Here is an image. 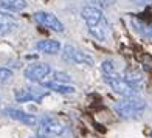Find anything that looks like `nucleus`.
<instances>
[{"label": "nucleus", "instance_id": "dca6fc26", "mask_svg": "<svg viewBox=\"0 0 152 138\" xmlns=\"http://www.w3.org/2000/svg\"><path fill=\"white\" fill-rule=\"evenodd\" d=\"M101 70H102V74H112V73H116V65L113 61H104L101 65Z\"/></svg>", "mask_w": 152, "mask_h": 138}, {"label": "nucleus", "instance_id": "f03ea898", "mask_svg": "<svg viewBox=\"0 0 152 138\" xmlns=\"http://www.w3.org/2000/svg\"><path fill=\"white\" fill-rule=\"evenodd\" d=\"M113 109L124 120H137V118H140L141 113L144 112V109H146V101L138 98L137 95L127 96V98L116 102Z\"/></svg>", "mask_w": 152, "mask_h": 138}, {"label": "nucleus", "instance_id": "423d86ee", "mask_svg": "<svg viewBox=\"0 0 152 138\" xmlns=\"http://www.w3.org/2000/svg\"><path fill=\"white\" fill-rule=\"evenodd\" d=\"M53 70L51 67L48 64H33L30 67L25 68L23 72V76L28 79V81H33V82H42L48 78V74H50Z\"/></svg>", "mask_w": 152, "mask_h": 138}, {"label": "nucleus", "instance_id": "aec40b11", "mask_svg": "<svg viewBox=\"0 0 152 138\" xmlns=\"http://www.w3.org/2000/svg\"><path fill=\"white\" fill-rule=\"evenodd\" d=\"M31 138H47V137H40V135H37V137H31Z\"/></svg>", "mask_w": 152, "mask_h": 138}, {"label": "nucleus", "instance_id": "6ab92c4d", "mask_svg": "<svg viewBox=\"0 0 152 138\" xmlns=\"http://www.w3.org/2000/svg\"><path fill=\"white\" fill-rule=\"evenodd\" d=\"M140 2H143V3H149V5H151V3H152V0H140Z\"/></svg>", "mask_w": 152, "mask_h": 138}, {"label": "nucleus", "instance_id": "7ed1b4c3", "mask_svg": "<svg viewBox=\"0 0 152 138\" xmlns=\"http://www.w3.org/2000/svg\"><path fill=\"white\" fill-rule=\"evenodd\" d=\"M37 123H39L37 132L40 137H58V135H62L65 132V126L58 118H54L51 115L42 116Z\"/></svg>", "mask_w": 152, "mask_h": 138}, {"label": "nucleus", "instance_id": "1a4fd4ad", "mask_svg": "<svg viewBox=\"0 0 152 138\" xmlns=\"http://www.w3.org/2000/svg\"><path fill=\"white\" fill-rule=\"evenodd\" d=\"M3 113H5L6 116H10L11 120L20 121V123L26 124V126H36V124H37V118H36V116L31 115V113H26V112H23V110H20V109L6 107V109L3 110Z\"/></svg>", "mask_w": 152, "mask_h": 138}, {"label": "nucleus", "instance_id": "412c9836", "mask_svg": "<svg viewBox=\"0 0 152 138\" xmlns=\"http://www.w3.org/2000/svg\"><path fill=\"white\" fill-rule=\"evenodd\" d=\"M151 137H152V130H151Z\"/></svg>", "mask_w": 152, "mask_h": 138}, {"label": "nucleus", "instance_id": "f257e3e1", "mask_svg": "<svg viewBox=\"0 0 152 138\" xmlns=\"http://www.w3.org/2000/svg\"><path fill=\"white\" fill-rule=\"evenodd\" d=\"M82 19L87 25L88 31L93 37H96L98 40H104L109 34V25H107V20H106V16L102 14V11L96 6H92V5H87L82 8V12H81Z\"/></svg>", "mask_w": 152, "mask_h": 138}, {"label": "nucleus", "instance_id": "2eb2a0df", "mask_svg": "<svg viewBox=\"0 0 152 138\" xmlns=\"http://www.w3.org/2000/svg\"><path fill=\"white\" fill-rule=\"evenodd\" d=\"M132 23L135 26V30L140 33L143 37L152 40V25H148V23H144V22H141V20H138V19H132Z\"/></svg>", "mask_w": 152, "mask_h": 138}, {"label": "nucleus", "instance_id": "0eeeda50", "mask_svg": "<svg viewBox=\"0 0 152 138\" xmlns=\"http://www.w3.org/2000/svg\"><path fill=\"white\" fill-rule=\"evenodd\" d=\"M34 20H36L37 23H40L42 26H45V28L51 30V31H56V33L64 31V23H62L54 14H51V12L39 11L34 14Z\"/></svg>", "mask_w": 152, "mask_h": 138}, {"label": "nucleus", "instance_id": "9d476101", "mask_svg": "<svg viewBox=\"0 0 152 138\" xmlns=\"http://www.w3.org/2000/svg\"><path fill=\"white\" fill-rule=\"evenodd\" d=\"M124 81L137 92L140 88H143V85H144V76L138 68H127L124 72Z\"/></svg>", "mask_w": 152, "mask_h": 138}, {"label": "nucleus", "instance_id": "20e7f679", "mask_svg": "<svg viewBox=\"0 0 152 138\" xmlns=\"http://www.w3.org/2000/svg\"><path fill=\"white\" fill-rule=\"evenodd\" d=\"M104 76V82L112 88L115 93H118L124 98H127V96H135L137 95V90H134L132 87H130L126 81H124L123 76H120L118 73H112V74H102Z\"/></svg>", "mask_w": 152, "mask_h": 138}, {"label": "nucleus", "instance_id": "9b49d317", "mask_svg": "<svg viewBox=\"0 0 152 138\" xmlns=\"http://www.w3.org/2000/svg\"><path fill=\"white\" fill-rule=\"evenodd\" d=\"M17 28V20L14 16L10 12L0 11V36H6V34L12 33Z\"/></svg>", "mask_w": 152, "mask_h": 138}, {"label": "nucleus", "instance_id": "39448f33", "mask_svg": "<svg viewBox=\"0 0 152 138\" xmlns=\"http://www.w3.org/2000/svg\"><path fill=\"white\" fill-rule=\"evenodd\" d=\"M64 58L75 64H82V65H88L93 67L95 65V59L86 51H81L78 48H75L73 45H65L64 47Z\"/></svg>", "mask_w": 152, "mask_h": 138}, {"label": "nucleus", "instance_id": "f8f14e48", "mask_svg": "<svg viewBox=\"0 0 152 138\" xmlns=\"http://www.w3.org/2000/svg\"><path fill=\"white\" fill-rule=\"evenodd\" d=\"M40 85H44L48 90L62 93V95H70V93H75V90H76L70 84H62V82H54V81H44V82H40Z\"/></svg>", "mask_w": 152, "mask_h": 138}, {"label": "nucleus", "instance_id": "6e6552de", "mask_svg": "<svg viewBox=\"0 0 152 138\" xmlns=\"http://www.w3.org/2000/svg\"><path fill=\"white\" fill-rule=\"evenodd\" d=\"M47 96L45 90H37L33 87H23V88H17L14 92V98L17 102H30V101H36L40 102L42 98Z\"/></svg>", "mask_w": 152, "mask_h": 138}, {"label": "nucleus", "instance_id": "4468645a", "mask_svg": "<svg viewBox=\"0 0 152 138\" xmlns=\"http://www.w3.org/2000/svg\"><path fill=\"white\" fill-rule=\"evenodd\" d=\"M0 8L17 12L26 8V2L25 0H0Z\"/></svg>", "mask_w": 152, "mask_h": 138}, {"label": "nucleus", "instance_id": "a211bd4d", "mask_svg": "<svg viewBox=\"0 0 152 138\" xmlns=\"http://www.w3.org/2000/svg\"><path fill=\"white\" fill-rule=\"evenodd\" d=\"M92 2H95V3H99L101 6H109V5H112L115 0H92Z\"/></svg>", "mask_w": 152, "mask_h": 138}, {"label": "nucleus", "instance_id": "f3484780", "mask_svg": "<svg viewBox=\"0 0 152 138\" xmlns=\"http://www.w3.org/2000/svg\"><path fill=\"white\" fill-rule=\"evenodd\" d=\"M12 79V72L10 68H0V85L6 84Z\"/></svg>", "mask_w": 152, "mask_h": 138}, {"label": "nucleus", "instance_id": "ddd939ff", "mask_svg": "<svg viewBox=\"0 0 152 138\" xmlns=\"http://www.w3.org/2000/svg\"><path fill=\"white\" fill-rule=\"evenodd\" d=\"M36 48L39 51H42L45 54H56L61 50V44L58 40H51V39H47V40H40V42L36 44Z\"/></svg>", "mask_w": 152, "mask_h": 138}]
</instances>
